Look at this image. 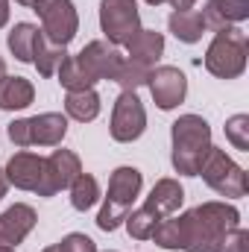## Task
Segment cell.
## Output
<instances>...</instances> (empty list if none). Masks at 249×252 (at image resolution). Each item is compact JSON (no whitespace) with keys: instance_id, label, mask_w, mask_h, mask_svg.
Listing matches in <instances>:
<instances>
[{"instance_id":"cell-1","label":"cell","mask_w":249,"mask_h":252,"mask_svg":"<svg viewBox=\"0 0 249 252\" xmlns=\"http://www.w3.org/2000/svg\"><path fill=\"white\" fill-rule=\"evenodd\" d=\"M241 226V211L226 202H202L179 217H167L156 226L153 241L164 250L220 252L232 229Z\"/></svg>"},{"instance_id":"cell-2","label":"cell","mask_w":249,"mask_h":252,"mask_svg":"<svg viewBox=\"0 0 249 252\" xmlns=\"http://www.w3.org/2000/svg\"><path fill=\"white\" fill-rule=\"evenodd\" d=\"M182 199H185V190H182V185L176 179H158L156 188L150 190L147 202L138 211L126 214L124 223H126V229H129V235L135 241H150L153 232H156V226L161 220L173 217L182 208Z\"/></svg>"},{"instance_id":"cell-3","label":"cell","mask_w":249,"mask_h":252,"mask_svg":"<svg viewBox=\"0 0 249 252\" xmlns=\"http://www.w3.org/2000/svg\"><path fill=\"white\" fill-rule=\"evenodd\" d=\"M211 150V126L199 115H182L173 124V167L182 176H196Z\"/></svg>"},{"instance_id":"cell-4","label":"cell","mask_w":249,"mask_h":252,"mask_svg":"<svg viewBox=\"0 0 249 252\" xmlns=\"http://www.w3.org/2000/svg\"><path fill=\"white\" fill-rule=\"evenodd\" d=\"M141 185H144V176L138 167H118L109 179V193H106V202L97 214V226L103 232H115L121 223L126 220L135 196L141 193Z\"/></svg>"},{"instance_id":"cell-5","label":"cell","mask_w":249,"mask_h":252,"mask_svg":"<svg viewBox=\"0 0 249 252\" xmlns=\"http://www.w3.org/2000/svg\"><path fill=\"white\" fill-rule=\"evenodd\" d=\"M247 32L241 27H226L214 35V41L205 53V67H208V73H214L220 79H235L247 70Z\"/></svg>"},{"instance_id":"cell-6","label":"cell","mask_w":249,"mask_h":252,"mask_svg":"<svg viewBox=\"0 0 249 252\" xmlns=\"http://www.w3.org/2000/svg\"><path fill=\"white\" fill-rule=\"evenodd\" d=\"M205 179L208 188H214L220 196H247L249 190V179H247V170L241 164H235L223 150L211 147L199 164V173Z\"/></svg>"},{"instance_id":"cell-7","label":"cell","mask_w":249,"mask_h":252,"mask_svg":"<svg viewBox=\"0 0 249 252\" xmlns=\"http://www.w3.org/2000/svg\"><path fill=\"white\" fill-rule=\"evenodd\" d=\"M64 132H67V118L59 112H44V115L27 118V121H12L9 141L18 147H32V144L56 147V144H62Z\"/></svg>"},{"instance_id":"cell-8","label":"cell","mask_w":249,"mask_h":252,"mask_svg":"<svg viewBox=\"0 0 249 252\" xmlns=\"http://www.w3.org/2000/svg\"><path fill=\"white\" fill-rule=\"evenodd\" d=\"M32 9L41 18V32L50 44L67 47L79 30V18L70 0H32Z\"/></svg>"},{"instance_id":"cell-9","label":"cell","mask_w":249,"mask_h":252,"mask_svg":"<svg viewBox=\"0 0 249 252\" xmlns=\"http://www.w3.org/2000/svg\"><path fill=\"white\" fill-rule=\"evenodd\" d=\"M100 27L115 47L126 44L141 30L138 3L135 0H103L100 3Z\"/></svg>"},{"instance_id":"cell-10","label":"cell","mask_w":249,"mask_h":252,"mask_svg":"<svg viewBox=\"0 0 249 252\" xmlns=\"http://www.w3.org/2000/svg\"><path fill=\"white\" fill-rule=\"evenodd\" d=\"M147 129V112L138 100L135 91H121L118 103H115V112H112V138L129 144L135 138H141Z\"/></svg>"},{"instance_id":"cell-11","label":"cell","mask_w":249,"mask_h":252,"mask_svg":"<svg viewBox=\"0 0 249 252\" xmlns=\"http://www.w3.org/2000/svg\"><path fill=\"white\" fill-rule=\"evenodd\" d=\"M73 59H76V64H79L94 82H100V79H112V82H115V76H118V70H121V64H124L121 50H118L115 44H109V41H91V44H85Z\"/></svg>"},{"instance_id":"cell-12","label":"cell","mask_w":249,"mask_h":252,"mask_svg":"<svg viewBox=\"0 0 249 252\" xmlns=\"http://www.w3.org/2000/svg\"><path fill=\"white\" fill-rule=\"evenodd\" d=\"M150 91H153V100L158 109L170 112L176 109L187 94V79L179 67H170V64H161V67H153L150 70V79H147Z\"/></svg>"},{"instance_id":"cell-13","label":"cell","mask_w":249,"mask_h":252,"mask_svg":"<svg viewBox=\"0 0 249 252\" xmlns=\"http://www.w3.org/2000/svg\"><path fill=\"white\" fill-rule=\"evenodd\" d=\"M82 173V164H79V156L70 153V150H56L50 158H44V179H41V188L35 190L38 196H53L59 190L70 188V182Z\"/></svg>"},{"instance_id":"cell-14","label":"cell","mask_w":249,"mask_h":252,"mask_svg":"<svg viewBox=\"0 0 249 252\" xmlns=\"http://www.w3.org/2000/svg\"><path fill=\"white\" fill-rule=\"evenodd\" d=\"M6 179L21 190H38L44 179V158L32 153H15L6 164Z\"/></svg>"},{"instance_id":"cell-15","label":"cell","mask_w":249,"mask_h":252,"mask_svg":"<svg viewBox=\"0 0 249 252\" xmlns=\"http://www.w3.org/2000/svg\"><path fill=\"white\" fill-rule=\"evenodd\" d=\"M199 15H202L205 30L220 32L226 27H235V24H244L247 21L249 18V0H208Z\"/></svg>"},{"instance_id":"cell-16","label":"cell","mask_w":249,"mask_h":252,"mask_svg":"<svg viewBox=\"0 0 249 252\" xmlns=\"http://www.w3.org/2000/svg\"><path fill=\"white\" fill-rule=\"evenodd\" d=\"M35 226V211L24 202H15L0 214V247H18Z\"/></svg>"},{"instance_id":"cell-17","label":"cell","mask_w":249,"mask_h":252,"mask_svg":"<svg viewBox=\"0 0 249 252\" xmlns=\"http://www.w3.org/2000/svg\"><path fill=\"white\" fill-rule=\"evenodd\" d=\"M44 47V32L35 27V24H15L12 32H9V50L18 62H35L38 50Z\"/></svg>"},{"instance_id":"cell-18","label":"cell","mask_w":249,"mask_h":252,"mask_svg":"<svg viewBox=\"0 0 249 252\" xmlns=\"http://www.w3.org/2000/svg\"><path fill=\"white\" fill-rule=\"evenodd\" d=\"M124 47L129 50V59H132V62L156 67V62H158L161 53H164V35L156 32V30H138Z\"/></svg>"},{"instance_id":"cell-19","label":"cell","mask_w":249,"mask_h":252,"mask_svg":"<svg viewBox=\"0 0 249 252\" xmlns=\"http://www.w3.org/2000/svg\"><path fill=\"white\" fill-rule=\"evenodd\" d=\"M32 100H35V88L30 79H24V76H3L0 79V109L3 112L27 109Z\"/></svg>"},{"instance_id":"cell-20","label":"cell","mask_w":249,"mask_h":252,"mask_svg":"<svg viewBox=\"0 0 249 252\" xmlns=\"http://www.w3.org/2000/svg\"><path fill=\"white\" fill-rule=\"evenodd\" d=\"M64 112L79 121V124H88L100 115V94L94 88H85V91H67L64 97Z\"/></svg>"},{"instance_id":"cell-21","label":"cell","mask_w":249,"mask_h":252,"mask_svg":"<svg viewBox=\"0 0 249 252\" xmlns=\"http://www.w3.org/2000/svg\"><path fill=\"white\" fill-rule=\"evenodd\" d=\"M167 27H170V32H173L179 41H185V44L199 41V38H202V32H205L202 15H199V12H193V9L173 12V15H170V21H167Z\"/></svg>"},{"instance_id":"cell-22","label":"cell","mask_w":249,"mask_h":252,"mask_svg":"<svg viewBox=\"0 0 249 252\" xmlns=\"http://www.w3.org/2000/svg\"><path fill=\"white\" fill-rule=\"evenodd\" d=\"M97 199H100V185H97V179L91 173H79L70 182V205L76 211H88Z\"/></svg>"},{"instance_id":"cell-23","label":"cell","mask_w":249,"mask_h":252,"mask_svg":"<svg viewBox=\"0 0 249 252\" xmlns=\"http://www.w3.org/2000/svg\"><path fill=\"white\" fill-rule=\"evenodd\" d=\"M59 82H62L67 91H85V88H94V79L76 64V59L73 56H64V62L59 64Z\"/></svg>"},{"instance_id":"cell-24","label":"cell","mask_w":249,"mask_h":252,"mask_svg":"<svg viewBox=\"0 0 249 252\" xmlns=\"http://www.w3.org/2000/svg\"><path fill=\"white\" fill-rule=\"evenodd\" d=\"M150 70H153V67H147V64L132 62V59H124L121 70H118V76H115V82H118L124 91H135V88L147 85V79H150Z\"/></svg>"},{"instance_id":"cell-25","label":"cell","mask_w":249,"mask_h":252,"mask_svg":"<svg viewBox=\"0 0 249 252\" xmlns=\"http://www.w3.org/2000/svg\"><path fill=\"white\" fill-rule=\"evenodd\" d=\"M64 47H59V44H50V41H44V47L38 50V56H35V67H38V73L41 76H53L56 70H59V64L64 62Z\"/></svg>"},{"instance_id":"cell-26","label":"cell","mask_w":249,"mask_h":252,"mask_svg":"<svg viewBox=\"0 0 249 252\" xmlns=\"http://www.w3.org/2000/svg\"><path fill=\"white\" fill-rule=\"evenodd\" d=\"M226 138L235 144V150L249 153V115H235L226 121Z\"/></svg>"},{"instance_id":"cell-27","label":"cell","mask_w":249,"mask_h":252,"mask_svg":"<svg viewBox=\"0 0 249 252\" xmlns=\"http://www.w3.org/2000/svg\"><path fill=\"white\" fill-rule=\"evenodd\" d=\"M59 247H62V252H97L94 241L88 235H79V232H73L64 241H59Z\"/></svg>"},{"instance_id":"cell-28","label":"cell","mask_w":249,"mask_h":252,"mask_svg":"<svg viewBox=\"0 0 249 252\" xmlns=\"http://www.w3.org/2000/svg\"><path fill=\"white\" fill-rule=\"evenodd\" d=\"M220 252H249V232L247 229H232L223 241V250Z\"/></svg>"},{"instance_id":"cell-29","label":"cell","mask_w":249,"mask_h":252,"mask_svg":"<svg viewBox=\"0 0 249 252\" xmlns=\"http://www.w3.org/2000/svg\"><path fill=\"white\" fill-rule=\"evenodd\" d=\"M6 21H9V0H0V30L6 27Z\"/></svg>"},{"instance_id":"cell-30","label":"cell","mask_w":249,"mask_h":252,"mask_svg":"<svg viewBox=\"0 0 249 252\" xmlns=\"http://www.w3.org/2000/svg\"><path fill=\"white\" fill-rule=\"evenodd\" d=\"M167 3H170V6H173L176 12H182V9H190V6H193L196 0H167Z\"/></svg>"},{"instance_id":"cell-31","label":"cell","mask_w":249,"mask_h":252,"mask_svg":"<svg viewBox=\"0 0 249 252\" xmlns=\"http://www.w3.org/2000/svg\"><path fill=\"white\" fill-rule=\"evenodd\" d=\"M6 188H9V179H6V170H0V199L6 196Z\"/></svg>"},{"instance_id":"cell-32","label":"cell","mask_w":249,"mask_h":252,"mask_svg":"<svg viewBox=\"0 0 249 252\" xmlns=\"http://www.w3.org/2000/svg\"><path fill=\"white\" fill-rule=\"evenodd\" d=\"M6 76V62H3V56H0V79Z\"/></svg>"},{"instance_id":"cell-33","label":"cell","mask_w":249,"mask_h":252,"mask_svg":"<svg viewBox=\"0 0 249 252\" xmlns=\"http://www.w3.org/2000/svg\"><path fill=\"white\" fill-rule=\"evenodd\" d=\"M44 252H62V247H59V244H53V247H47Z\"/></svg>"},{"instance_id":"cell-34","label":"cell","mask_w":249,"mask_h":252,"mask_svg":"<svg viewBox=\"0 0 249 252\" xmlns=\"http://www.w3.org/2000/svg\"><path fill=\"white\" fill-rule=\"evenodd\" d=\"M18 3H21V6H32V0H18Z\"/></svg>"},{"instance_id":"cell-35","label":"cell","mask_w":249,"mask_h":252,"mask_svg":"<svg viewBox=\"0 0 249 252\" xmlns=\"http://www.w3.org/2000/svg\"><path fill=\"white\" fill-rule=\"evenodd\" d=\"M0 252H15L12 247H0Z\"/></svg>"},{"instance_id":"cell-36","label":"cell","mask_w":249,"mask_h":252,"mask_svg":"<svg viewBox=\"0 0 249 252\" xmlns=\"http://www.w3.org/2000/svg\"><path fill=\"white\" fill-rule=\"evenodd\" d=\"M147 3H153V6H158V3H164V0H147Z\"/></svg>"}]
</instances>
